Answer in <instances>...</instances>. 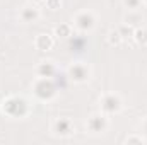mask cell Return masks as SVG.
Instances as JSON below:
<instances>
[]
</instances>
